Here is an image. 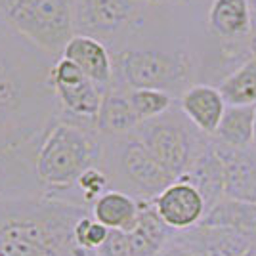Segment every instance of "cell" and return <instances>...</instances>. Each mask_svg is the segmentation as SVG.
<instances>
[{
	"mask_svg": "<svg viewBox=\"0 0 256 256\" xmlns=\"http://www.w3.org/2000/svg\"><path fill=\"white\" fill-rule=\"evenodd\" d=\"M159 218L170 230H190L201 224L206 214V203L199 190L186 180H176L153 199Z\"/></svg>",
	"mask_w": 256,
	"mask_h": 256,
	"instance_id": "cell-9",
	"label": "cell"
},
{
	"mask_svg": "<svg viewBox=\"0 0 256 256\" xmlns=\"http://www.w3.org/2000/svg\"><path fill=\"white\" fill-rule=\"evenodd\" d=\"M18 2H22V0H0V12H2L4 16H8V12H10Z\"/></svg>",
	"mask_w": 256,
	"mask_h": 256,
	"instance_id": "cell-26",
	"label": "cell"
},
{
	"mask_svg": "<svg viewBox=\"0 0 256 256\" xmlns=\"http://www.w3.org/2000/svg\"><path fill=\"white\" fill-rule=\"evenodd\" d=\"M128 98L140 122L162 117L172 106V96L162 90H132Z\"/></svg>",
	"mask_w": 256,
	"mask_h": 256,
	"instance_id": "cell-21",
	"label": "cell"
},
{
	"mask_svg": "<svg viewBox=\"0 0 256 256\" xmlns=\"http://www.w3.org/2000/svg\"><path fill=\"white\" fill-rule=\"evenodd\" d=\"M117 69L132 90L168 92L188 80L190 62L184 54L130 48L117 56Z\"/></svg>",
	"mask_w": 256,
	"mask_h": 256,
	"instance_id": "cell-5",
	"label": "cell"
},
{
	"mask_svg": "<svg viewBox=\"0 0 256 256\" xmlns=\"http://www.w3.org/2000/svg\"><path fill=\"white\" fill-rule=\"evenodd\" d=\"M138 126L140 118L130 104V98L115 88H107L96 117L98 132L113 138H120L130 132H136Z\"/></svg>",
	"mask_w": 256,
	"mask_h": 256,
	"instance_id": "cell-15",
	"label": "cell"
},
{
	"mask_svg": "<svg viewBox=\"0 0 256 256\" xmlns=\"http://www.w3.org/2000/svg\"><path fill=\"white\" fill-rule=\"evenodd\" d=\"M180 180L190 182L199 190L206 203V210L224 199V166L212 144L204 146L197 159L193 160L192 168Z\"/></svg>",
	"mask_w": 256,
	"mask_h": 256,
	"instance_id": "cell-14",
	"label": "cell"
},
{
	"mask_svg": "<svg viewBox=\"0 0 256 256\" xmlns=\"http://www.w3.org/2000/svg\"><path fill=\"white\" fill-rule=\"evenodd\" d=\"M76 186H78V190L82 193V203L94 204L104 193L109 192V190H107V186H109V176H107L102 168L94 166V168H88V170L78 178Z\"/></svg>",
	"mask_w": 256,
	"mask_h": 256,
	"instance_id": "cell-23",
	"label": "cell"
},
{
	"mask_svg": "<svg viewBox=\"0 0 256 256\" xmlns=\"http://www.w3.org/2000/svg\"><path fill=\"white\" fill-rule=\"evenodd\" d=\"M199 226L224 228L237 234L256 235V203L235 201L224 197L222 201L208 208Z\"/></svg>",
	"mask_w": 256,
	"mask_h": 256,
	"instance_id": "cell-18",
	"label": "cell"
},
{
	"mask_svg": "<svg viewBox=\"0 0 256 256\" xmlns=\"http://www.w3.org/2000/svg\"><path fill=\"white\" fill-rule=\"evenodd\" d=\"M134 134L174 180L188 174L193 160L206 146L199 142L197 134L184 120L168 117L166 113L162 117L140 122Z\"/></svg>",
	"mask_w": 256,
	"mask_h": 256,
	"instance_id": "cell-4",
	"label": "cell"
},
{
	"mask_svg": "<svg viewBox=\"0 0 256 256\" xmlns=\"http://www.w3.org/2000/svg\"><path fill=\"white\" fill-rule=\"evenodd\" d=\"M107 235H109V228L96 222L92 218V214L84 216L75 228L76 243L82 246V248H86V250H94V252L106 243Z\"/></svg>",
	"mask_w": 256,
	"mask_h": 256,
	"instance_id": "cell-22",
	"label": "cell"
},
{
	"mask_svg": "<svg viewBox=\"0 0 256 256\" xmlns=\"http://www.w3.org/2000/svg\"><path fill=\"white\" fill-rule=\"evenodd\" d=\"M62 58L71 60L100 88L104 90L111 88V78H113L111 58L107 54L106 46L98 38L86 36V34H75L67 42Z\"/></svg>",
	"mask_w": 256,
	"mask_h": 256,
	"instance_id": "cell-12",
	"label": "cell"
},
{
	"mask_svg": "<svg viewBox=\"0 0 256 256\" xmlns=\"http://www.w3.org/2000/svg\"><path fill=\"white\" fill-rule=\"evenodd\" d=\"M50 80L65 113H69L73 118H78L80 124L94 122L96 126V117L106 90L92 82L67 58L58 60V64L52 67Z\"/></svg>",
	"mask_w": 256,
	"mask_h": 256,
	"instance_id": "cell-7",
	"label": "cell"
},
{
	"mask_svg": "<svg viewBox=\"0 0 256 256\" xmlns=\"http://www.w3.org/2000/svg\"><path fill=\"white\" fill-rule=\"evenodd\" d=\"M226 106H256V56L239 65L230 76L218 84Z\"/></svg>",
	"mask_w": 256,
	"mask_h": 256,
	"instance_id": "cell-19",
	"label": "cell"
},
{
	"mask_svg": "<svg viewBox=\"0 0 256 256\" xmlns=\"http://www.w3.org/2000/svg\"><path fill=\"white\" fill-rule=\"evenodd\" d=\"M111 170L140 201H153L172 182H176L159 164V160L138 140L136 134L120 136L113 148Z\"/></svg>",
	"mask_w": 256,
	"mask_h": 256,
	"instance_id": "cell-6",
	"label": "cell"
},
{
	"mask_svg": "<svg viewBox=\"0 0 256 256\" xmlns=\"http://www.w3.org/2000/svg\"><path fill=\"white\" fill-rule=\"evenodd\" d=\"M136 0H73L75 31L86 36H107L132 22Z\"/></svg>",
	"mask_w": 256,
	"mask_h": 256,
	"instance_id": "cell-8",
	"label": "cell"
},
{
	"mask_svg": "<svg viewBox=\"0 0 256 256\" xmlns=\"http://www.w3.org/2000/svg\"><path fill=\"white\" fill-rule=\"evenodd\" d=\"M243 256H256V241H254V245L250 246V248H248V250H246Z\"/></svg>",
	"mask_w": 256,
	"mask_h": 256,
	"instance_id": "cell-29",
	"label": "cell"
},
{
	"mask_svg": "<svg viewBox=\"0 0 256 256\" xmlns=\"http://www.w3.org/2000/svg\"><path fill=\"white\" fill-rule=\"evenodd\" d=\"M248 4H250V12H252V22L256 20V0H248Z\"/></svg>",
	"mask_w": 256,
	"mask_h": 256,
	"instance_id": "cell-28",
	"label": "cell"
},
{
	"mask_svg": "<svg viewBox=\"0 0 256 256\" xmlns=\"http://www.w3.org/2000/svg\"><path fill=\"white\" fill-rule=\"evenodd\" d=\"M140 203L132 195L118 190L106 192L92 204V218L109 230L130 232L138 220Z\"/></svg>",
	"mask_w": 256,
	"mask_h": 256,
	"instance_id": "cell-16",
	"label": "cell"
},
{
	"mask_svg": "<svg viewBox=\"0 0 256 256\" xmlns=\"http://www.w3.org/2000/svg\"><path fill=\"white\" fill-rule=\"evenodd\" d=\"M208 23L218 36L241 38L252 29V12L248 0H214Z\"/></svg>",
	"mask_w": 256,
	"mask_h": 256,
	"instance_id": "cell-17",
	"label": "cell"
},
{
	"mask_svg": "<svg viewBox=\"0 0 256 256\" xmlns=\"http://www.w3.org/2000/svg\"><path fill=\"white\" fill-rule=\"evenodd\" d=\"M98 256H130L128 234L122 230H109L106 243L96 250Z\"/></svg>",
	"mask_w": 256,
	"mask_h": 256,
	"instance_id": "cell-24",
	"label": "cell"
},
{
	"mask_svg": "<svg viewBox=\"0 0 256 256\" xmlns=\"http://www.w3.org/2000/svg\"><path fill=\"white\" fill-rule=\"evenodd\" d=\"M140 212L136 226L128 232L130 256H159L168 245L170 228L159 218L153 201H138Z\"/></svg>",
	"mask_w": 256,
	"mask_h": 256,
	"instance_id": "cell-13",
	"label": "cell"
},
{
	"mask_svg": "<svg viewBox=\"0 0 256 256\" xmlns=\"http://www.w3.org/2000/svg\"><path fill=\"white\" fill-rule=\"evenodd\" d=\"M180 107L184 117L199 132L214 136L228 106L218 88L208 84H195L182 94Z\"/></svg>",
	"mask_w": 256,
	"mask_h": 256,
	"instance_id": "cell-11",
	"label": "cell"
},
{
	"mask_svg": "<svg viewBox=\"0 0 256 256\" xmlns=\"http://www.w3.org/2000/svg\"><path fill=\"white\" fill-rule=\"evenodd\" d=\"M252 146L256 148V106H254V122H252Z\"/></svg>",
	"mask_w": 256,
	"mask_h": 256,
	"instance_id": "cell-27",
	"label": "cell"
},
{
	"mask_svg": "<svg viewBox=\"0 0 256 256\" xmlns=\"http://www.w3.org/2000/svg\"><path fill=\"white\" fill-rule=\"evenodd\" d=\"M84 204L52 197L0 199V256H98L75 241Z\"/></svg>",
	"mask_w": 256,
	"mask_h": 256,
	"instance_id": "cell-1",
	"label": "cell"
},
{
	"mask_svg": "<svg viewBox=\"0 0 256 256\" xmlns=\"http://www.w3.org/2000/svg\"><path fill=\"white\" fill-rule=\"evenodd\" d=\"M224 166V195L235 201L256 203V151L212 144Z\"/></svg>",
	"mask_w": 256,
	"mask_h": 256,
	"instance_id": "cell-10",
	"label": "cell"
},
{
	"mask_svg": "<svg viewBox=\"0 0 256 256\" xmlns=\"http://www.w3.org/2000/svg\"><path fill=\"white\" fill-rule=\"evenodd\" d=\"M104 159L96 134L80 122L67 120L50 128L34 160L36 178L48 190H69L88 168Z\"/></svg>",
	"mask_w": 256,
	"mask_h": 256,
	"instance_id": "cell-2",
	"label": "cell"
},
{
	"mask_svg": "<svg viewBox=\"0 0 256 256\" xmlns=\"http://www.w3.org/2000/svg\"><path fill=\"white\" fill-rule=\"evenodd\" d=\"M6 18L23 36L48 54H64L75 36L73 0H22Z\"/></svg>",
	"mask_w": 256,
	"mask_h": 256,
	"instance_id": "cell-3",
	"label": "cell"
},
{
	"mask_svg": "<svg viewBox=\"0 0 256 256\" xmlns=\"http://www.w3.org/2000/svg\"><path fill=\"white\" fill-rule=\"evenodd\" d=\"M252 122H254V106H228L214 136L220 144L230 148H248L252 144Z\"/></svg>",
	"mask_w": 256,
	"mask_h": 256,
	"instance_id": "cell-20",
	"label": "cell"
},
{
	"mask_svg": "<svg viewBox=\"0 0 256 256\" xmlns=\"http://www.w3.org/2000/svg\"><path fill=\"white\" fill-rule=\"evenodd\" d=\"M159 256H197L186 243H172L160 250Z\"/></svg>",
	"mask_w": 256,
	"mask_h": 256,
	"instance_id": "cell-25",
	"label": "cell"
},
{
	"mask_svg": "<svg viewBox=\"0 0 256 256\" xmlns=\"http://www.w3.org/2000/svg\"><path fill=\"white\" fill-rule=\"evenodd\" d=\"M148 2H151V4H157V2H160V0H148Z\"/></svg>",
	"mask_w": 256,
	"mask_h": 256,
	"instance_id": "cell-30",
	"label": "cell"
}]
</instances>
